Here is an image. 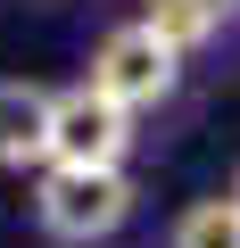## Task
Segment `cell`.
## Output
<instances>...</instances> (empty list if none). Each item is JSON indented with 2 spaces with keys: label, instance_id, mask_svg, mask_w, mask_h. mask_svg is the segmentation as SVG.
I'll return each instance as SVG.
<instances>
[{
  "label": "cell",
  "instance_id": "cell-1",
  "mask_svg": "<svg viewBox=\"0 0 240 248\" xmlns=\"http://www.w3.org/2000/svg\"><path fill=\"white\" fill-rule=\"evenodd\" d=\"M133 215V182L125 166H50L42 190H33V223L58 240V248H91V240H116Z\"/></svg>",
  "mask_w": 240,
  "mask_h": 248
},
{
  "label": "cell",
  "instance_id": "cell-2",
  "mask_svg": "<svg viewBox=\"0 0 240 248\" xmlns=\"http://www.w3.org/2000/svg\"><path fill=\"white\" fill-rule=\"evenodd\" d=\"M174 50L133 17V25H116V33H99V50H91V91L108 99V108H125V116H141V108H158V99H174Z\"/></svg>",
  "mask_w": 240,
  "mask_h": 248
},
{
  "label": "cell",
  "instance_id": "cell-3",
  "mask_svg": "<svg viewBox=\"0 0 240 248\" xmlns=\"http://www.w3.org/2000/svg\"><path fill=\"white\" fill-rule=\"evenodd\" d=\"M125 149H133V116L108 108L91 83L50 99V166H83L91 174V166H125Z\"/></svg>",
  "mask_w": 240,
  "mask_h": 248
},
{
  "label": "cell",
  "instance_id": "cell-4",
  "mask_svg": "<svg viewBox=\"0 0 240 248\" xmlns=\"http://www.w3.org/2000/svg\"><path fill=\"white\" fill-rule=\"evenodd\" d=\"M50 99H58V91H42V83H25V75L0 83V166H9V174L50 166Z\"/></svg>",
  "mask_w": 240,
  "mask_h": 248
},
{
  "label": "cell",
  "instance_id": "cell-5",
  "mask_svg": "<svg viewBox=\"0 0 240 248\" xmlns=\"http://www.w3.org/2000/svg\"><path fill=\"white\" fill-rule=\"evenodd\" d=\"M224 9H232V0H141V25L182 58V50H207L224 33Z\"/></svg>",
  "mask_w": 240,
  "mask_h": 248
},
{
  "label": "cell",
  "instance_id": "cell-6",
  "mask_svg": "<svg viewBox=\"0 0 240 248\" xmlns=\"http://www.w3.org/2000/svg\"><path fill=\"white\" fill-rule=\"evenodd\" d=\"M166 248H240V207H232V199H199V207H182Z\"/></svg>",
  "mask_w": 240,
  "mask_h": 248
},
{
  "label": "cell",
  "instance_id": "cell-7",
  "mask_svg": "<svg viewBox=\"0 0 240 248\" xmlns=\"http://www.w3.org/2000/svg\"><path fill=\"white\" fill-rule=\"evenodd\" d=\"M232 207H240V182H232Z\"/></svg>",
  "mask_w": 240,
  "mask_h": 248
},
{
  "label": "cell",
  "instance_id": "cell-8",
  "mask_svg": "<svg viewBox=\"0 0 240 248\" xmlns=\"http://www.w3.org/2000/svg\"><path fill=\"white\" fill-rule=\"evenodd\" d=\"M232 9H240V0H232Z\"/></svg>",
  "mask_w": 240,
  "mask_h": 248
}]
</instances>
